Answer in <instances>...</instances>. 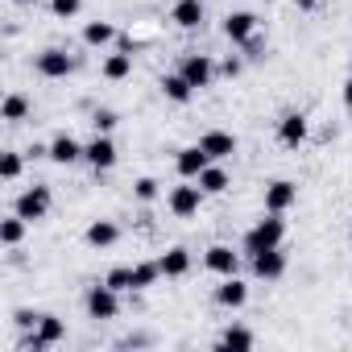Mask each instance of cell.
<instances>
[{
	"mask_svg": "<svg viewBox=\"0 0 352 352\" xmlns=\"http://www.w3.org/2000/svg\"><path fill=\"white\" fill-rule=\"evenodd\" d=\"M282 236H286L282 216H278V212H265V216H261V220L245 232L241 249H245L249 257H257V253H265V249H282Z\"/></svg>",
	"mask_w": 352,
	"mask_h": 352,
	"instance_id": "cell-1",
	"label": "cell"
},
{
	"mask_svg": "<svg viewBox=\"0 0 352 352\" xmlns=\"http://www.w3.org/2000/svg\"><path fill=\"white\" fill-rule=\"evenodd\" d=\"M83 311H87V319H96V323L116 319V315H120V290H112L108 282L87 286V294H83Z\"/></svg>",
	"mask_w": 352,
	"mask_h": 352,
	"instance_id": "cell-2",
	"label": "cell"
},
{
	"mask_svg": "<svg viewBox=\"0 0 352 352\" xmlns=\"http://www.w3.org/2000/svg\"><path fill=\"white\" fill-rule=\"evenodd\" d=\"M63 340H67V319H58V315H38V323L30 327V336L21 340V348L46 352V348H54V344H63Z\"/></svg>",
	"mask_w": 352,
	"mask_h": 352,
	"instance_id": "cell-3",
	"label": "cell"
},
{
	"mask_svg": "<svg viewBox=\"0 0 352 352\" xmlns=\"http://www.w3.org/2000/svg\"><path fill=\"white\" fill-rule=\"evenodd\" d=\"M204 187L191 179V183H183V187H174L170 195H166V208L179 216V220H191V216H199V208H204Z\"/></svg>",
	"mask_w": 352,
	"mask_h": 352,
	"instance_id": "cell-4",
	"label": "cell"
},
{
	"mask_svg": "<svg viewBox=\"0 0 352 352\" xmlns=\"http://www.w3.org/2000/svg\"><path fill=\"white\" fill-rule=\"evenodd\" d=\"M179 75L195 87V91H204V87H212V79H216V63H212V54H183V63H179Z\"/></svg>",
	"mask_w": 352,
	"mask_h": 352,
	"instance_id": "cell-5",
	"label": "cell"
},
{
	"mask_svg": "<svg viewBox=\"0 0 352 352\" xmlns=\"http://www.w3.org/2000/svg\"><path fill=\"white\" fill-rule=\"evenodd\" d=\"M116 141H112V133H96L87 145H83V162L96 170V174H104V170H112L116 166Z\"/></svg>",
	"mask_w": 352,
	"mask_h": 352,
	"instance_id": "cell-6",
	"label": "cell"
},
{
	"mask_svg": "<svg viewBox=\"0 0 352 352\" xmlns=\"http://www.w3.org/2000/svg\"><path fill=\"white\" fill-rule=\"evenodd\" d=\"M50 204H54V195H50V187H25V191L17 195V204H13V212H17V216H25V220L34 224V220H46V212H50Z\"/></svg>",
	"mask_w": 352,
	"mask_h": 352,
	"instance_id": "cell-7",
	"label": "cell"
},
{
	"mask_svg": "<svg viewBox=\"0 0 352 352\" xmlns=\"http://www.w3.org/2000/svg\"><path fill=\"white\" fill-rule=\"evenodd\" d=\"M224 38H228L232 46H245V42H253V38H257V17H253L249 9H236V13H228V17H224Z\"/></svg>",
	"mask_w": 352,
	"mask_h": 352,
	"instance_id": "cell-8",
	"label": "cell"
},
{
	"mask_svg": "<svg viewBox=\"0 0 352 352\" xmlns=\"http://www.w3.org/2000/svg\"><path fill=\"white\" fill-rule=\"evenodd\" d=\"M34 67H38V75H42V79H67V75L75 71V58H71L67 50L50 46V50H42V54H38V63H34Z\"/></svg>",
	"mask_w": 352,
	"mask_h": 352,
	"instance_id": "cell-9",
	"label": "cell"
},
{
	"mask_svg": "<svg viewBox=\"0 0 352 352\" xmlns=\"http://www.w3.org/2000/svg\"><path fill=\"white\" fill-rule=\"evenodd\" d=\"M307 137H311V120H307L302 112H286V116L278 120V141H282L286 149H298Z\"/></svg>",
	"mask_w": 352,
	"mask_h": 352,
	"instance_id": "cell-10",
	"label": "cell"
},
{
	"mask_svg": "<svg viewBox=\"0 0 352 352\" xmlns=\"http://www.w3.org/2000/svg\"><path fill=\"white\" fill-rule=\"evenodd\" d=\"M204 265L216 278H232V274H241V253H232V245H212L204 253Z\"/></svg>",
	"mask_w": 352,
	"mask_h": 352,
	"instance_id": "cell-11",
	"label": "cell"
},
{
	"mask_svg": "<svg viewBox=\"0 0 352 352\" xmlns=\"http://www.w3.org/2000/svg\"><path fill=\"white\" fill-rule=\"evenodd\" d=\"M294 204H298V187H294L290 179H278V183H270V187H265V212L286 216Z\"/></svg>",
	"mask_w": 352,
	"mask_h": 352,
	"instance_id": "cell-12",
	"label": "cell"
},
{
	"mask_svg": "<svg viewBox=\"0 0 352 352\" xmlns=\"http://www.w3.org/2000/svg\"><path fill=\"white\" fill-rule=\"evenodd\" d=\"M204 17H208L204 0H174V9H170V21L179 25V30H199Z\"/></svg>",
	"mask_w": 352,
	"mask_h": 352,
	"instance_id": "cell-13",
	"label": "cell"
},
{
	"mask_svg": "<svg viewBox=\"0 0 352 352\" xmlns=\"http://www.w3.org/2000/svg\"><path fill=\"white\" fill-rule=\"evenodd\" d=\"M199 149H204L212 162H220V157H232V153H236V137L224 133V129H208V133L199 137Z\"/></svg>",
	"mask_w": 352,
	"mask_h": 352,
	"instance_id": "cell-14",
	"label": "cell"
},
{
	"mask_svg": "<svg viewBox=\"0 0 352 352\" xmlns=\"http://www.w3.org/2000/svg\"><path fill=\"white\" fill-rule=\"evenodd\" d=\"M253 261V274L261 278V282H278L282 274H286V253L282 249H265V253H257V257H249Z\"/></svg>",
	"mask_w": 352,
	"mask_h": 352,
	"instance_id": "cell-15",
	"label": "cell"
},
{
	"mask_svg": "<svg viewBox=\"0 0 352 352\" xmlns=\"http://www.w3.org/2000/svg\"><path fill=\"white\" fill-rule=\"evenodd\" d=\"M216 302H220L224 311H241V307L249 302V286L232 274V278H224V282L216 286Z\"/></svg>",
	"mask_w": 352,
	"mask_h": 352,
	"instance_id": "cell-16",
	"label": "cell"
},
{
	"mask_svg": "<svg viewBox=\"0 0 352 352\" xmlns=\"http://www.w3.org/2000/svg\"><path fill=\"white\" fill-rule=\"evenodd\" d=\"M174 166H179V174L183 179H199V174L212 166V157L199 149V145H187V149H179V157H174Z\"/></svg>",
	"mask_w": 352,
	"mask_h": 352,
	"instance_id": "cell-17",
	"label": "cell"
},
{
	"mask_svg": "<svg viewBox=\"0 0 352 352\" xmlns=\"http://www.w3.org/2000/svg\"><path fill=\"white\" fill-rule=\"evenodd\" d=\"M79 157H83V145H79L71 133H54V141H50V162L71 166V162H79Z\"/></svg>",
	"mask_w": 352,
	"mask_h": 352,
	"instance_id": "cell-18",
	"label": "cell"
},
{
	"mask_svg": "<svg viewBox=\"0 0 352 352\" xmlns=\"http://www.w3.org/2000/svg\"><path fill=\"white\" fill-rule=\"evenodd\" d=\"M83 241H87L91 249H112V245L120 241V228H116L112 220H91L87 232H83Z\"/></svg>",
	"mask_w": 352,
	"mask_h": 352,
	"instance_id": "cell-19",
	"label": "cell"
},
{
	"mask_svg": "<svg viewBox=\"0 0 352 352\" xmlns=\"http://www.w3.org/2000/svg\"><path fill=\"white\" fill-rule=\"evenodd\" d=\"M157 265H162V278H183V274L191 270V253H187L183 245H174V249H166V253L157 257Z\"/></svg>",
	"mask_w": 352,
	"mask_h": 352,
	"instance_id": "cell-20",
	"label": "cell"
},
{
	"mask_svg": "<svg viewBox=\"0 0 352 352\" xmlns=\"http://www.w3.org/2000/svg\"><path fill=\"white\" fill-rule=\"evenodd\" d=\"M100 75H104L108 83H124V79L133 75V54H129V50H120V54H108V58L100 63Z\"/></svg>",
	"mask_w": 352,
	"mask_h": 352,
	"instance_id": "cell-21",
	"label": "cell"
},
{
	"mask_svg": "<svg viewBox=\"0 0 352 352\" xmlns=\"http://www.w3.org/2000/svg\"><path fill=\"white\" fill-rule=\"evenodd\" d=\"M157 87H162V96H166L170 104H191V96H195V87H191L179 71H174V75H162Z\"/></svg>",
	"mask_w": 352,
	"mask_h": 352,
	"instance_id": "cell-22",
	"label": "cell"
},
{
	"mask_svg": "<svg viewBox=\"0 0 352 352\" xmlns=\"http://www.w3.org/2000/svg\"><path fill=\"white\" fill-rule=\"evenodd\" d=\"M25 228H30V220L25 216H9V220H0V245H5V249H17L21 241H25Z\"/></svg>",
	"mask_w": 352,
	"mask_h": 352,
	"instance_id": "cell-23",
	"label": "cell"
},
{
	"mask_svg": "<svg viewBox=\"0 0 352 352\" xmlns=\"http://www.w3.org/2000/svg\"><path fill=\"white\" fill-rule=\"evenodd\" d=\"M195 183H199V187H204L208 195H224V191L232 187V179H228V170H224V166H208V170L199 174Z\"/></svg>",
	"mask_w": 352,
	"mask_h": 352,
	"instance_id": "cell-24",
	"label": "cell"
},
{
	"mask_svg": "<svg viewBox=\"0 0 352 352\" xmlns=\"http://www.w3.org/2000/svg\"><path fill=\"white\" fill-rule=\"evenodd\" d=\"M25 116H30V96H21V91H9V96H5V104H0V120L17 124V120H25Z\"/></svg>",
	"mask_w": 352,
	"mask_h": 352,
	"instance_id": "cell-25",
	"label": "cell"
},
{
	"mask_svg": "<svg viewBox=\"0 0 352 352\" xmlns=\"http://www.w3.org/2000/svg\"><path fill=\"white\" fill-rule=\"evenodd\" d=\"M112 38H116V25H112V21H87V25H83V42L96 46V50L108 46Z\"/></svg>",
	"mask_w": 352,
	"mask_h": 352,
	"instance_id": "cell-26",
	"label": "cell"
},
{
	"mask_svg": "<svg viewBox=\"0 0 352 352\" xmlns=\"http://www.w3.org/2000/svg\"><path fill=\"white\" fill-rule=\"evenodd\" d=\"M220 348H253L257 344V336L249 331V327H241V323H232V327H224L220 331V340H216Z\"/></svg>",
	"mask_w": 352,
	"mask_h": 352,
	"instance_id": "cell-27",
	"label": "cell"
},
{
	"mask_svg": "<svg viewBox=\"0 0 352 352\" xmlns=\"http://www.w3.org/2000/svg\"><path fill=\"white\" fill-rule=\"evenodd\" d=\"M157 278H162V265L157 261H137L133 265V290H149Z\"/></svg>",
	"mask_w": 352,
	"mask_h": 352,
	"instance_id": "cell-28",
	"label": "cell"
},
{
	"mask_svg": "<svg viewBox=\"0 0 352 352\" xmlns=\"http://www.w3.org/2000/svg\"><path fill=\"white\" fill-rule=\"evenodd\" d=\"M104 282H108L112 290H120V294H133V265H112Z\"/></svg>",
	"mask_w": 352,
	"mask_h": 352,
	"instance_id": "cell-29",
	"label": "cell"
},
{
	"mask_svg": "<svg viewBox=\"0 0 352 352\" xmlns=\"http://www.w3.org/2000/svg\"><path fill=\"white\" fill-rule=\"evenodd\" d=\"M21 170H25V157L21 153H5V157H0V179H5V183H17L21 179Z\"/></svg>",
	"mask_w": 352,
	"mask_h": 352,
	"instance_id": "cell-30",
	"label": "cell"
},
{
	"mask_svg": "<svg viewBox=\"0 0 352 352\" xmlns=\"http://www.w3.org/2000/svg\"><path fill=\"white\" fill-rule=\"evenodd\" d=\"M157 195H162V183H157V179H149V174L133 183V199H137V204H153Z\"/></svg>",
	"mask_w": 352,
	"mask_h": 352,
	"instance_id": "cell-31",
	"label": "cell"
},
{
	"mask_svg": "<svg viewBox=\"0 0 352 352\" xmlns=\"http://www.w3.org/2000/svg\"><path fill=\"white\" fill-rule=\"evenodd\" d=\"M116 124H120V116H116L112 108H96V112H91V129H96V133H112Z\"/></svg>",
	"mask_w": 352,
	"mask_h": 352,
	"instance_id": "cell-32",
	"label": "cell"
},
{
	"mask_svg": "<svg viewBox=\"0 0 352 352\" xmlns=\"http://www.w3.org/2000/svg\"><path fill=\"white\" fill-rule=\"evenodd\" d=\"M79 9H83V0H50V13H54L58 21H71V17H79Z\"/></svg>",
	"mask_w": 352,
	"mask_h": 352,
	"instance_id": "cell-33",
	"label": "cell"
},
{
	"mask_svg": "<svg viewBox=\"0 0 352 352\" xmlns=\"http://www.w3.org/2000/svg\"><path fill=\"white\" fill-rule=\"evenodd\" d=\"M241 71H245V63H241V58H236V54H228V58H224V63H220V75H228V79H236V75H241Z\"/></svg>",
	"mask_w": 352,
	"mask_h": 352,
	"instance_id": "cell-34",
	"label": "cell"
},
{
	"mask_svg": "<svg viewBox=\"0 0 352 352\" xmlns=\"http://www.w3.org/2000/svg\"><path fill=\"white\" fill-rule=\"evenodd\" d=\"M13 323H17V327H25V331H30V327H34V323H38V315H34V311H17V315H13Z\"/></svg>",
	"mask_w": 352,
	"mask_h": 352,
	"instance_id": "cell-35",
	"label": "cell"
},
{
	"mask_svg": "<svg viewBox=\"0 0 352 352\" xmlns=\"http://www.w3.org/2000/svg\"><path fill=\"white\" fill-rule=\"evenodd\" d=\"M340 96H344V108H348V116H352V75L344 79V87H340Z\"/></svg>",
	"mask_w": 352,
	"mask_h": 352,
	"instance_id": "cell-36",
	"label": "cell"
},
{
	"mask_svg": "<svg viewBox=\"0 0 352 352\" xmlns=\"http://www.w3.org/2000/svg\"><path fill=\"white\" fill-rule=\"evenodd\" d=\"M294 5H298L302 13H311V9H319V0H294Z\"/></svg>",
	"mask_w": 352,
	"mask_h": 352,
	"instance_id": "cell-37",
	"label": "cell"
},
{
	"mask_svg": "<svg viewBox=\"0 0 352 352\" xmlns=\"http://www.w3.org/2000/svg\"><path fill=\"white\" fill-rule=\"evenodd\" d=\"M17 5H38V0H17Z\"/></svg>",
	"mask_w": 352,
	"mask_h": 352,
	"instance_id": "cell-38",
	"label": "cell"
},
{
	"mask_svg": "<svg viewBox=\"0 0 352 352\" xmlns=\"http://www.w3.org/2000/svg\"><path fill=\"white\" fill-rule=\"evenodd\" d=\"M348 236H352V216H348Z\"/></svg>",
	"mask_w": 352,
	"mask_h": 352,
	"instance_id": "cell-39",
	"label": "cell"
},
{
	"mask_svg": "<svg viewBox=\"0 0 352 352\" xmlns=\"http://www.w3.org/2000/svg\"><path fill=\"white\" fill-rule=\"evenodd\" d=\"M348 71H352V58H348Z\"/></svg>",
	"mask_w": 352,
	"mask_h": 352,
	"instance_id": "cell-40",
	"label": "cell"
}]
</instances>
